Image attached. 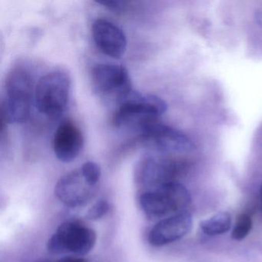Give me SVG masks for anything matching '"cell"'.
Instances as JSON below:
<instances>
[{
	"mask_svg": "<svg viewBox=\"0 0 262 262\" xmlns=\"http://www.w3.org/2000/svg\"><path fill=\"white\" fill-rule=\"evenodd\" d=\"M113 123L120 129L136 132L139 135L148 129L167 110L163 99L152 94H142L132 90L117 102Z\"/></svg>",
	"mask_w": 262,
	"mask_h": 262,
	"instance_id": "obj_1",
	"label": "cell"
},
{
	"mask_svg": "<svg viewBox=\"0 0 262 262\" xmlns=\"http://www.w3.org/2000/svg\"><path fill=\"white\" fill-rule=\"evenodd\" d=\"M33 78L23 67L12 69L6 81V101L2 103L1 113L9 124L24 123L30 117L33 99Z\"/></svg>",
	"mask_w": 262,
	"mask_h": 262,
	"instance_id": "obj_2",
	"label": "cell"
},
{
	"mask_svg": "<svg viewBox=\"0 0 262 262\" xmlns=\"http://www.w3.org/2000/svg\"><path fill=\"white\" fill-rule=\"evenodd\" d=\"M191 200L189 191L179 182L149 188L139 198L142 209L150 217L171 216L186 211Z\"/></svg>",
	"mask_w": 262,
	"mask_h": 262,
	"instance_id": "obj_3",
	"label": "cell"
},
{
	"mask_svg": "<svg viewBox=\"0 0 262 262\" xmlns=\"http://www.w3.org/2000/svg\"><path fill=\"white\" fill-rule=\"evenodd\" d=\"M71 80L67 73H47L38 81L34 90L38 111L49 119H57L65 113L70 99Z\"/></svg>",
	"mask_w": 262,
	"mask_h": 262,
	"instance_id": "obj_4",
	"label": "cell"
},
{
	"mask_svg": "<svg viewBox=\"0 0 262 262\" xmlns=\"http://www.w3.org/2000/svg\"><path fill=\"white\" fill-rule=\"evenodd\" d=\"M96 241L97 235L94 230L79 221H67L49 238L47 249L54 254L73 253L85 255L93 250Z\"/></svg>",
	"mask_w": 262,
	"mask_h": 262,
	"instance_id": "obj_5",
	"label": "cell"
},
{
	"mask_svg": "<svg viewBox=\"0 0 262 262\" xmlns=\"http://www.w3.org/2000/svg\"><path fill=\"white\" fill-rule=\"evenodd\" d=\"M186 168L185 162L178 159L144 156L136 166L135 179L138 185L149 189L177 182Z\"/></svg>",
	"mask_w": 262,
	"mask_h": 262,
	"instance_id": "obj_6",
	"label": "cell"
},
{
	"mask_svg": "<svg viewBox=\"0 0 262 262\" xmlns=\"http://www.w3.org/2000/svg\"><path fill=\"white\" fill-rule=\"evenodd\" d=\"M139 141L147 148L158 152H189L194 149V144L186 135L160 122L139 135Z\"/></svg>",
	"mask_w": 262,
	"mask_h": 262,
	"instance_id": "obj_7",
	"label": "cell"
},
{
	"mask_svg": "<svg viewBox=\"0 0 262 262\" xmlns=\"http://www.w3.org/2000/svg\"><path fill=\"white\" fill-rule=\"evenodd\" d=\"M92 80L97 93L119 102L133 90L131 79L125 67L114 64H96L92 70Z\"/></svg>",
	"mask_w": 262,
	"mask_h": 262,
	"instance_id": "obj_8",
	"label": "cell"
},
{
	"mask_svg": "<svg viewBox=\"0 0 262 262\" xmlns=\"http://www.w3.org/2000/svg\"><path fill=\"white\" fill-rule=\"evenodd\" d=\"M96 187L85 181L79 169L73 170L60 178L55 187V194L66 206L78 208L86 205L94 196Z\"/></svg>",
	"mask_w": 262,
	"mask_h": 262,
	"instance_id": "obj_9",
	"label": "cell"
},
{
	"mask_svg": "<svg viewBox=\"0 0 262 262\" xmlns=\"http://www.w3.org/2000/svg\"><path fill=\"white\" fill-rule=\"evenodd\" d=\"M191 226L192 217L188 211L177 213L158 222L148 234V242L156 247L168 245L186 235Z\"/></svg>",
	"mask_w": 262,
	"mask_h": 262,
	"instance_id": "obj_10",
	"label": "cell"
},
{
	"mask_svg": "<svg viewBox=\"0 0 262 262\" xmlns=\"http://www.w3.org/2000/svg\"><path fill=\"white\" fill-rule=\"evenodd\" d=\"M92 33L96 46L104 54L116 59H120L125 55L126 36L116 24L100 18L93 23Z\"/></svg>",
	"mask_w": 262,
	"mask_h": 262,
	"instance_id": "obj_11",
	"label": "cell"
},
{
	"mask_svg": "<svg viewBox=\"0 0 262 262\" xmlns=\"http://www.w3.org/2000/svg\"><path fill=\"white\" fill-rule=\"evenodd\" d=\"M83 145V135L74 122L67 120L59 125L53 137V147L59 161L73 162L80 154Z\"/></svg>",
	"mask_w": 262,
	"mask_h": 262,
	"instance_id": "obj_12",
	"label": "cell"
},
{
	"mask_svg": "<svg viewBox=\"0 0 262 262\" xmlns=\"http://www.w3.org/2000/svg\"><path fill=\"white\" fill-rule=\"evenodd\" d=\"M231 226V216L228 212H220L202 221L201 229L207 235L217 236L229 231Z\"/></svg>",
	"mask_w": 262,
	"mask_h": 262,
	"instance_id": "obj_13",
	"label": "cell"
},
{
	"mask_svg": "<svg viewBox=\"0 0 262 262\" xmlns=\"http://www.w3.org/2000/svg\"><path fill=\"white\" fill-rule=\"evenodd\" d=\"M252 228V219L247 213H242L237 217L233 228L231 237L234 240L242 241L249 234Z\"/></svg>",
	"mask_w": 262,
	"mask_h": 262,
	"instance_id": "obj_14",
	"label": "cell"
},
{
	"mask_svg": "<svg viewBox=\"0 0 262 262\" xmlns=\"http://www.w3.org/2000/svg\"><path fill=\"white\" fill-rule=\"evenodd\" d=\"M82 176L91 186L96 187L101 177V168L94 162H85L80 168Z\"/></svg>",
	"mask_w": 262,
	"mask_h": 262,
	"instance_id": "obj_15",
	"label": "cell"
},
{
	"mask_svg": "<svg viewBox=\"0 0 262 262\" xmlns=\"http://www.w3.org/2000/svg\"><path fill=\"white\" fill-rule=\"evenodd\" d=\"M110 205L105 199H99L87 211L86 217L90 220L96 221L102 219L110 211Z\"/></svg>",
	"mask_w": 262,
	"mask_h": 262,
	"instance_id": "obj_16",
	"label": "cell"
},
{
	"mask_svg": "<svg viewBox=\"0 0 262 262\" xmlns=\"http://www.w3.org/2000/svg\"><path fill=\"white\" fill-rule=\"evenodd\" d=\"M99 4L105 6L113 11H122L125 8V3L122 1H102V2H99Z\"/></svg>",
	"mask_w": 262,
	"mask_h": 262,
	"instance_id": "obj_17",
	"label": "cell"
},
{
	"mask_svg": "<svg viewBox=\"0 0 262 262\" xmlns=\"http://www.w3.org/2000/svg\"><path fill=\"white\" fill-rule=\"evenodd\" d=\"M56 262H87V260L79 256H66L61 257Z\"/></svg>",
	"mask_w": 262,
	"mask_h": 262,
	"instance_id": "obj_18",
	"label": "cell"
},
{
	"mask_svg": "<svg viewBox=\"0 0 262 262\" xmlns=\"http://www.w3.org/2000/svg\"><path fill=\"white\" fill-rule=\"evenodd\" d=\"M37 262H53L52 260H47V259H43V260H39V261Z\"/></svg>",
	"mask_w": 262,
	"mask_h": 262,
	"instance_id": "obj_19",
	"label": "cell"
},
{
	"mask_svg": "<svg viewBox=\"0 0 262 262\" xmlns=\"http://www.w3.org/2000/svg\"><path fill=\"white\" fill-rule=\"evenodd\" d=\"M260 201H261V203H262V184H261V186H260Z\"/></svg>",
	"mask_w": 262,
	"mask_h": 262,
	"instance_id": "obj_20",
	"label": "cell"
}]
</instances>
